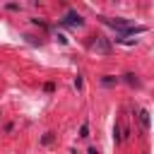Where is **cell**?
I'll use <instances>...</instances> for the list:
<instances>
[{"instance_id":"1","label":"cell","mask_w":154,"mask_h":154,"mask_svg":"<svg viewBox=\"0 0 154 154\" xmlns=\"http://www.w3.org/2000/svg\"><path fill=\"white\" fill-rule=\"evenodd\" d=\"M91 48H94L96 53H111V43H108V38H103V36H96V41L91 43Z\"/></svg>"},{"instance_id":"2","label":"cell","mask_w":154,"mask_h":154,"mask_svg":"<svg viewBox=\"0 0 154 154\" xmlns=\"http://www.w3.org/2000/svg\"><path fill=\"white\" fill-rule=\"evenodd\" d=\"M65 22H67V24H72V26H75V24L79 26V24H82V17H79V14H75V12H67Z\"/></svg>"},{"instance_id":"3","label":"cell","mask_w":154,"mask_h":154,"mask_svg":"<svg viewBox=\"0 0 154 154\" xmlns=\"http://www.w3.org/2000/svg\"><path fill=\"white\" fill-rule=\"evenodd\" d=\"M140 123H142L144 130L149 128V113H147V111H140Z\"/></svg>"},{"instance_id":"4","label":"cell","mask_w":154,"mask_h":154,"mask_svg":"<svg viewBox=\"0 0 154 154\" xmlns=\"http://www.w3.org/2000/svg\"><path fill=\"white\" fill-rule=\"evenodd\" d=\"M82 137H89V125H87V123L82 125Z\"/></svg>"}]
</instances>
